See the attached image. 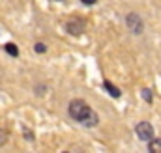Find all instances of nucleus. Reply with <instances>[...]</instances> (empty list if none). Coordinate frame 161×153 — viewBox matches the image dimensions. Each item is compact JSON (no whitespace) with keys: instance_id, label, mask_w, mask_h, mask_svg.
Instances as JSON below:
<instances>
[{"instance_id":"nucleus-8","label":"nucleus","mask_w":161,"mask_h":153,"mask_svg":"<svg viewBox=\"0 0 161 153\" xmlns=\"http://www.w3.org/2000/svg\"><path fill=\"white\" fill-rule=\"evenodd\" d=\"M142 97L146 99V103H152V92H150L148 88H144V90H142Z\"/></svg>"},{"instance_id":"nucleus-13","label":"nucleus","mask_w":161,"mask_h":153,"mask_svg":"<svg viewBox=\"0 0 161 153\" xmlns=\"http://www.w3.org/2000/svg\"><path fill=\"white\" fill-rule=\"evenodd\" d=\"M58 2H62V0H58Z\"/></svg>"},{"instance_id":"nucleus-7","label":"nucleus","mask_w":161,"mask_h":153,"mask_svg":"<svg viewBox=\"0 0 161 153\" xmlns=\"http://www.w3.org/2000/svg\"><path fill=\"white\" fill-rule=\"evenodd\" d=\"M4 50H6L9 56H13V58L19 56V50H17V45H15V43H6V45H4Z\"/></svg>"},{"instance_id":"nucleus-1","label":"nucleus","mask_w":161,"mask_h":153,"mask_svg":"<svg viewBox=\"0 0 161 153\" xmlns=\"http://www.w3.org/2000/svg\"><path fill=\"white\" fill-rule=\"evenodd\" d=\"M68 112H69V116L75 121H79L80 125H84V127H96L99 123L97 114L90 108V105L84 99H73L69 103V107H68Z\"/></svg>"},{"instance_id":"nucleus-2","label":"nucleus","mask_w":161,"mask_h":153,"mask_svg":"<svg viewBox=\"0 0 161 153\" xmlns=\"http://www.w3.org/2000/svg\"><path fill=\"white\" fill-rule=\"evenodd\" d=\"M125 24H127V28L131 30V34H135V36H141L142 30H144V23H142V19H141L137 13H129V15L125 17Z\"/></svg>"},{"instance_id":"nucleus-5","label":"nucleus","mask_w":161,"mask_h":153,"mask_svg":"<svg viewBox=\"0 0 161 153\" xmlns=\"http://www.w3.org/2000/svg\"><path fill=\"white\" fill-rule=\"evenodd\" d=\"M103 88H105V90H107V92H109V93H111V95L114 97V99H118V97L122 95L120 90H118V88H116L114 84H111L109 80H105V82H103Z\"/></svg>"},{"instance_id":"nucleus-11","label":"nucleus","mask_w":161,"mask_h":153,"mask_svg":"<svg viewBox=\"0 0 161 153\" xmlns=\"http://www.w3.org/2000/svg\"><path fill=\"white\" fill-rule=\"evenodd\" d=\"M25 136H26V140H28V142H32V140H34V135H32L28 129H25Z\"/></svg>"},{"instance_id":"nucleus-9","label":"nucleus","mask_w":161,"mask_h":153,"mask_svg":"<svg viewBox=\"0 0 161 153\" xmlns=\"http://www.w3.org/2000/svg\"><path fill=\"white\" fill-rule=\"evenodd\" d=\"M34 50H36V52H40V54H43V52L47 50V47H45L43 43H36V45H34Z\"/></svg>"},{"instance_id":"nucleus-4","label":"nucleus","mask_w":161,"mask_h":153,"mask_svg":"<svg viewBox=\"0 0 161 153\" xmlns=\"http://www.w3.org/2000/svg\"><path fill=\"white\" fill-rule=\"evenodd\" d=\"M84 28H86V21L80 19V17H73L71 21L66 23V30H68L71 36H80V34L84 32Z\"/></svg>"},{"instance_id":"nucleus-12","label":"nucleus","mask_w":161,"mask_h":153,"mask_svg":"<svg viewBox=\"0 0 161 153\" xmlns=\"http://www.w3.org/2000/svg\"><path fill=\"white\" fill-rule=\"evenodd\" d=\"M80 2H82V4H86V6H94L97 0H80Z\"/></svg>"},{"instance_id":"nucleus-10","label":"nucleus","mask_w":161,"mask_h":153,"mask_svg":"<svg viewBox=\"0 0 161 153\" xmlns=\"http://www.w3.org/2000/svg\"><path fill=\"white\" fill-rule=\"evenodd\" d=\"M6 140H8V131L0 129V146H2V144H6Z\"/></svg>"},{"instance_id":"nucleus-3","label":"nucleus","mask_w":161,"mask_h":153,"mask_svg":"<svg viewBox=\"0 0 161 153\" xmlns=\"http://www.w3.org/2000/svg\"><path fill=\"white\" fill-rule=\"evenodd\" d=\"M135 133H137L139 140H144V142H150V140L154 138V129H152V125H150L148 121H141V123H137Z\"/></svg>"},{"instance_id":"nucleus-6","label":"nucleus","mask_w":161,"mask_h":153,"mask_svg":"<svg viewBox=\"0 0 161 153\" xmlns=\"http://www.w3.org/2000/svg\"><path fill=\"white\" fill-rule=\"evenodd\" d=\"M148 151L150 153H161V138H152L148 142Z\"/></svg>"}]
</instances>
